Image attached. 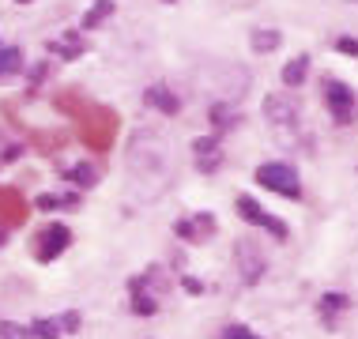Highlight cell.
<instances>
[{
    "mask_svg": "<svg viewBox=\"0 0 358 339\" xmlns=\"http://www.w3.org/2000/svg\"><path fill=\"white\" fill-rule=\"evenodd\" d=\"M124 162H129V178L140 200H155L173 181V151L162 132H132L129 147H124Z\"/></svg>",
    "mask_w": 358,
    "mask_h": 339,
    "instance_id": "1",
    "label": "cell"
},
{
    "mask_svg": "<svg viewBox=\"0 0 358 339\" xmlns=\"http://www.w3.org/2000/svg\"><path fill=\"white\" fill-rule=\"evenodd\" d=\"M264 121L272 124V132L279 140L290 143L298 132V102L290 99V94H268L264 99Z\"/></svg>",
    "mask_w": 358,
    "mask_h": 339,
    "instance_id": "2",
    "label": "cell"
},
{
    "mask_svg": "<svg viewBox=\"0 0 358 339\" xmlns=\"http://www.w3.org/2000/svg\"><path fill=\"white\" fill-rule=\"evenodd\" d=\"M257 185L272 189V192H279V196H287V200L302 196L298 173H294V166H287V162H264V166L257 170Z\"/></svg>",
    "mask_w": 358,
    "mask_h": 339,
    "instance_id": "3",
    "label": "cell"
},
{
    "mask_svg": "<svg viewBox=\"0 0 358 339\" xmlns=\"http://www.w3.org/2000/svg\"><path fill=\"white\" fill-rule=\"evenodd\" d=\"M234 260H238V275L245 279L249 287H253V283H260V275H264L268 260H264V249H260L253 238H241V241H238V249H234Z\"/></svg>",
    "mask_w": 358,
    "mask_h": 339,
    "instance_id": "4",
    "label": "cell"
},
{
    "mask_svg": "<svg viewBox=\"0 0 358 339\" xmlns=\"http://www.w3.org/2000/svg\"><path fill=\"white\" fill-rule=\"evenodd\" d=\"M324 102H328V110H332V117L347 124L355 117V91L347 83L340 80H324Z\"/></svg>",
    "mask_w": 358,
    "mask_h": 339,
    "instance_id": "5",
    "label": "cell"
},
{
    "mask_svg": "<svg viewBox=\"0 0 358 339\" xmlns=\"http://www.w3.org/2000/svg\"><path fill=\"white\" fill-rule=\"evenodd\" d=\"M238 215L245 219V222H253V226H260V230H268V234L287 238V226H283V222H279L275 215H268V211L260 208L253 196H238Z\"/></svg>",
    "mask_w": 358,
    "mask_h": 339,
    "instance_id": "6",
    "label": "cell"
},
{
    "mask_svg": "<svg viewBox=\"0 0 358 339\" xmlns=\"http://www.w3.org/2000/svg\"><path fill=\"white\" fill-rule=\"evenodd\" d=\"M69 241H72V230L69 226H61V222H50V226L42 230V238H38V260H53V257H61L64 249H69Z\"/></svg>",
    "mask_w": 358,
    "mask_h": 339,
    "instance_id": "7",
    "label": "cell"
},
{
    "mask_svg": "<svg viewBox=\"0 0 358 339\" xmlns=\"http://www.w3.org/2000/svg\"><path fill=\"white\" fill-rule=\"evenodd\" d=\"M76 324H80L76 313H69V317H42V321L31 324V336L34 339H61L64 332H72Z\"/></svg>",
    "mask_w": 358,
    "mask_h": 339,
    "instance_id": "8",
    "label": "cell"
},
{
    "mask_svg": "<svg viewBox=\"0 0 358 339\" xmlns=\"http://www.w3.org/2000/svg\"><path fill=\"white\" fill-rule=\"evenodd\" d=\"M173 230H178V234L185 238V241H204L208 234H215V219H211L208 211H196L192 219H181Z\"/></svg>",
    "mask_w": 358,
    "mask_h": 339,
    "instance_id": "9",
    "label": "cell"
},
{
    "mask_svg": "<svg viewBox=\"0 0 358 339\" xmlns=\"http://www.w3.org/2000/svg\"><path fill=\"white\" fill-rule=\"evenodd\" d=\"M143 102L155 106V110H162V113H178L181 110V99L170 94V87H148V91H143Z\"/></svg>",
    "mask_w": 358,
    "mask_h": 339,
    "instance_id": "10",
    "label": "cell"
},
{
    "mask_svg": "<svg viewBox=\"0 0 358 339\" xmlns=\"http://www.w3.org/2000/svg\"><path fill=\"white\" fill-rule=\"evenodd\" d=\"M192 151H196V166L200 170H215L219 162H222V154H219V140H196L192 143Z\"/></svg>",
    "mask_w": 358,
    "mask_h": 339,
    "instance_id": "11",
    "label": "cell"
},
{
    "mask_svg": "<svg viewBox=\"0 0 358 339\" xmlns=\"http://www.w3.org/2000/svg\"><path fill=\"white\" fill-rule=\"evenodd\" d=\"M19 64H23V53L12 50V45H0V80L12 75V72H19Z\"/></svg>",
    "mask_w": 358,
    "mask_h": 339,
    "instance_id": "12",
    "label": "cell"
},
{
    "mask_svg": "<svg viewBox=\"0 0 358 339\" xmlns=\"http://www.w3.org/2000/svg\"><path fill=\"white\" fill-rule=\"evenodd\" d=\"M306 64H309L306 57H294V61L283 68V83H287V87H298V83H302V80H306Z\"/></svg>",
    "mask_w": 358,
    "mask_h": 339,
    "instance_id": "13",
    "label": "cell"
},
{
    "mask_svg": "<svg viewBox=\"0 0 358 339\" xmlns=\"http://www.w3.org/2000/svg\"><path fill=\"white\" fill-rule=\"evenodd\" d=\"M275 45H279V34H275V31H257V34H253V50H257V53H272Z\"/></svg>",
    "mask_w": 358,
    "mask_h": 339,
    "instance_id": "14",
    "label": "cell"
},
{
    "mask_svg": "<svg viewBox=\"0 0 358 339\" xmlns=\"http://www.w3.org/2000/svg\"><path fill=\"white\" fill-rule=\"evenodd\" d=\"M347 305H351V302H347L343 294H324V298H321V313H324V317H336V313H340V309H347Z\"/></svg>",
    "mask_w": 358,
    "mask_h": 339,
    "instance_id": "15",
    "label": "cell"
},
{
    "mask_svg": "<svg viewBox=\"0 0 358 339\" xmlns=\"http://www.w3.org/2000/svg\"><path fill=\"white\" fill-rule=\"evenodd\" d=\"M0 339H31V328H23L15 321H0Z\"/></svg>",
    "mask_w": 358,
    "mask_h": 339,
    "instance_id": "16",
    "label": "cell"
},
{
    "mask_svg": "<svg viewBox=\"0 0 358 339\" xmlns=\"http://www.w3.org/2000/svg\"><path fill=\"white\" fill-rule=\"evenodd\" d=\"M69 178H72V181H80V185H94L99 170H94V166H76V170H69Z\"/></svg>",
    "mask_w": 358,
    "mask_h": 339,
    "instance_id": "17",
    "label": "cell"
},
{
    "mask_svg": "<svg viewBox=\"0 0 358 339\" xmlns=\"http://www.w3.org/2000/svg\"><path fill=\"white\" fill-rule=\"evenodd\" d=\"M110 8H113V4H110V0H99V8H94V12H87V19H83V23H87V27H94V23H102V19H106V15H110Z\"/></svg>",
    "mask_w": 358,
    "mask_h": 339,
    "instance_id": "18",
    "label": "cell"
},
{
    "mask_svg": "<svg viewBox=\"0 0 358 339\" xmlns=\"http://www.w3.org/2000/svg\"><path fill=\"white\" fill-rule=\"evenodd\" d=\"M219 339H260V336L249 332V328H238V324H234V328H227V332H222Z\"/></svg>",
    "mask_w": 358,
    "mask_h": 339,
    "instance_id": "19",
    "label": "cell"
},
{
    "mask_svg": "<svg viewBox=\"0 0 358 339\" xmlns=\"http://www.w3.org/2000/svg\"><path fill=\"white\" fill-rule=\"evenodd\" d=\"M0 245H4V230H0Z\"/></svg>",
    "mask_w": 358,
    "mask_h": 339,
    "instance_id": "20",
    "label": "cell"
}]
</instances>
